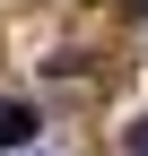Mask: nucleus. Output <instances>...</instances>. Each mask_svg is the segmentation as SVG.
<instances>
[{"mask_svg":"<svg viewBox=\"0 0 148 156\" xmlns=\"http://www.w3.org/2000/svg\"><path fill=\"white\" fill-rule=\"evenodd\" d=\"M0 147H35V113L26 104H0Z\"/></svg>","mask_w":148,"mask_h":156,"instance_id":"obj_1","label":"nucleus"},{"mask_svg":"<svg viewBox=\"0 0 148 156\" xmlns=\"http://www.w3.org/2000/svg\"><path fill=\"white\" fill-rule=\"evenodd\" d=\"M131 17H148V0H131Z\"/></svg>","mask_w":148,"mask_h":156,"instance_id":"obj_2","label":"nucleus"}]
</instances>
